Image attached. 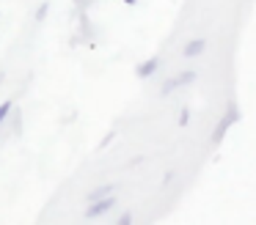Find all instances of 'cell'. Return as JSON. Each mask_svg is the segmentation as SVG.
I'll use <instances>...</instances> for the list:
<instances>
[{
	"label": "cell",
	"instance_id": "7a4b0ae2",
	"mask_svg": "<svg viewBox=\"0 0 256 225\" xmlns=\"http://www.w3.org/2000/svg\"><path fill=\"white\" fill-rule=\"evenodd\" d=\"M237 118H240L237 107H232V110H228V115H223V118H220V124L215 126V132H212V143H215V146H218V143L223 140V135H226V132L232 129V124H234V121H237Z\"/></svg>",
	"mask_w": 256,
	"mask_h": 225
},
{
	"label": "cell",
	"instance_id": "30bf717a",
	"mask_svg": "<svg viewBox=\"0 0 256 225\" xmlns=\"http://www.w3.org/2000/svg\"><path fill=\"white\" fill-rule=\"evenodd\" d=\"M124 3H130V5H132V3H135V0H124Z\"/></svg>",
	"mask_w": 256,
	"mask_h": 225
},
{
	"label": "cell",
	"instance_id": "3957f363",
	"mask_svg": "<svg viewBox=\"0 0 256 225\" xmlns=\"http://www.w3.org/2000/svg\"><path fill=\"white\" fill-rule=\"evenodd\" d=\"M193 80H196V71H182V74L171 77V80H166V85H162V96H168V93H174V88L190 85Z\"/></svg>",
	"mask_w": 256,
	"mask_h": 225
},
{
	"label": "cell",
	"instance_id": "ba28073f",
	"mask_svg": "<svg viewBox=\"0 0 256 225\" xmlns=\"http://www.w3.org/2000/svg\"><path fill=\"white\" fill-rule=\"evenodd\" d=\"M132 223V214H122V217H118V225H130Z\"/></svg>",
	"mask_w": 256,
	"mask_h": 225
},
{
	"label": "cell",
	"instance_id": "52a82bcc",
	"mask_svg": "<svg viewBox=\"0 0 256 225\" xmlns=\"http://www.w3.org/2000/svg\"><path fill=\"white\" fill-rule=\"evenodd\" d=\"M8 110H12V102H8V99H6V102L0 104V124H3V121H6V115H8Z\"/></svg>",
	"mask_w": 256,
	"mask_h": 225
},
{
	"label": "cell",
	"instance_id": "9c48e42d",
	"mask_svg": "<svg viewBox=\"0 0 256 225\" xmlns=\"http://www.w3.org/2000/svg\"><path fill=\"white\" fill-rule=\"evenodd\" d=\"M44 16H47V3H44V5H42V8H39V11H36V19H44Z\"/></svg>",
	"mask_w": 256,
	"mask_h": 225
},
{
	"label": "cell",
	"instance_id": "8992f818",
	"mask_svg": "<svg viewBox=\"0 0 256 225\" xmlns=\"http://www.w3.org/2000/svg\"><path fill=\"white\" fill-rule=\"evenodd\" d=\"M110 192H113V187H110V184H108V187H96L94 192H88V203H91V201H96V198H102V195H110Z\"/></svg>",
	"mask_w": 256,
	"mask_h": 225
},
{
	"label": "cell",
	"instance_id": "277c9868",
	"mask_svg": "<svg viewBox=\"0 0 256 225\" xmlns=\"http://www.w3.org/2000/svg\"><path fill=\"white\" fill-rule=\"evenodd\" d=\"M157 69H160V58L154 55V58H149V60H144V63H138V69H135V71H138V77H144V80H146V77H152Z\"/></svg>",
	"mask_w": 256,
	"mask_h": 225
},
{
	"label": "cell",
	"instance_id": "5b68a950",
	"mask_svg": "<svg viewBox=\"0 0 256 225\" xmlns=\"http://www.w3.org/2000/svg\"><path fill=\"white\" fill-rule=\"evenodd\" d=\"M204 49H206V41H204V38H193V41L184 44L182 55H184V58H196V55H201Z\"/></svg>",
	"mask_w": 256,
	"mask_h": 225
},
{
	"label": "cell",
	"instance_id": "6da1fadb",
	"mask_svg": "<svg viewBox=\"0 0 256 225\" xmlns=\"http://www.w3.org/2000/svg\"><path fill=\"white\" fill-rule=\"evenodd\" d=\"M116 206V198L113 195H102V198H96V201H91V206L86 209V217H102V214H108L110 209Z\"/></svg>",
	"mask_w": 256,
	"mask_h": 225
}]
</instances>
